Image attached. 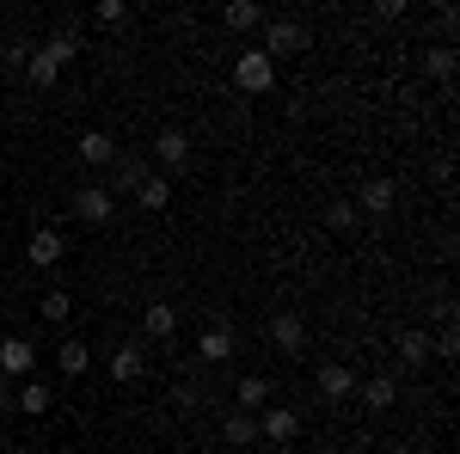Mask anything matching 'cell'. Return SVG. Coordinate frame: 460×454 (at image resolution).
Returning <instances> with one entry per match:
<instances>
[{
  "instance_id": "52a82bcc",
  "label": "cell",
  "mask_w": 460,
  "mask_h": 454,
  "mask_svg": "<svg viewBox=\"0 0 460 454\" xmlns=\"http://www.w3.org/2000/svg\"><path fill=\"white\" fill-rule=\"evenodd\" d=\"M25 258H31V271H56V264L68 258V240H62L56 227H37L31 245H25Z\"/></svg>"
},
{
  "instance_id": "d4e9b609",
  "label": "cell",
  "mask_w": 460,
  "mask_h": 454,
  "mask_svg": "<svg viewBox=\"0 0 460 454\" xmlns=\"http://www.w3.org/2000/svg\"><path fill=\"white\" fill-rule=\"evenodd\" d=\"M221 19H227V31H258V25H264V13H258L252 0H234V6H227Z\"/></svg>"
},
{
  "instance_id": "ba28073f",
  "label": "cell",
  "mask_w": 460,
  "mask_h": 454,
  "mask_svg": "<svg viewBox=\"0 0 460 454\" xmlns=\"http://www.w3.org/2000/svg\"><path fill=\"white\" fill-rule=\"evenodd\" d=\"M154 160H160L166 178L184 173V166H190V141H184V129H160V136H154Z\"/></svg>"
},
{
  "instance_id": "30bf717a",
  "label": "cell",
  "mask_w": 460,
  "mask_h": 454,
  "mask_svg": "<svg viewBox=\"0 0 460 454\" xmlns=\"http://www.w3.org/2000/svg\"><path fill=\"white\" fill-rule=\"evenodd\" d=\"M37 49H43V56H49L56 68H68V62H80V49H86V43H80V31H74V25H62L56 37H43Z\"/></svg>"
},
{
  "instance_id": "44dd1931",
  "label": "cell",
  "mask_w": 460,
  "mask_h": 454,
  "mask_svg": "<svg viewBox=\"0 0 460 454\" xmlns=\"http://www.w3.org/2000/svg\"><path fill=\"white\" fill-rule=\"evenodd\" d=\"M56 362H62V375H68V381H80V375L93 369V350L80 344V338H68V344L56 350Z\"/></svg>"
},
{
  "instance_id": "f546056e",
  "label": "cell",
  "mask_w": 460,
  "mask_h": 454,
  "mask_svg": "<svg viewBox=\"0 0 460 454\" xmlns=\"http://www.w3.org/2000/svg\"><path fill=\"white\" fill-rule=\"evenodd\" d=\"M0 412H13V381L0 375Z\"/></svg>"
},
{
  "instance_id": "4316f807",
  "label": "cell",
  "mask_w": 460,
  "mask_h": 454,
  "mask_svg": "<svg viewBox=\"0 0 460 454\" xmlns=\"http://www.w3.org/2000/svg\"><path fill=\"white\" fill-rule=\"evenodd\" d=\"M325 227H332V234H350L356 227V203H332V209H325Z\"/></svg>"
},
{
  "instance_id": "277c9868",
  "label": "cell",
  "mask_w": 460,
  "mask_h": 454,
  "mask_svg": "<svg viewBox=\"0 0 460 454\" xmlns=\"http://www.w3.org/2000/svg\"><path fill=\"white\" fill-rule=\"evenodd\" d=\"M31 369H37L31 338H0V375H6V381H31Z\"/></svg>"
},
{
  "instance_id": "f1b7e54d",
  "label": "cell",
  "mask_w": 460,
  "mask_h": 454,
  "mask_svg": "<svg viewBox=\"0 0 460 454\" xmlns=\"http://www.w3.org/2000/svg\"><path fill=\"white\" fill-rule=\"evenodd\" d=\"M123 19H129V6H123V0H105V6H99V25H123Z\"/></svg>"
},
{
  "instance_id": "8992f818",
  "label": "cell",
  "mask_w": 460,
  "mask_h": 454,
  "mask_svg": "<svg viewBox=\"0 0 460 454\" xmlns=\"http://www.w3.org/2000/svg\"><path fill=\"white\" fill-rule=\"evenodd\" d=\"M111 209H117V197H111L105 184H80V191H74V215H80V221L105 227V221H111Z\"/></svg>"
},
{
  "instance_id": "484cf974",
  "label": "cell",
  "mask_w": 460,
  "mask_h": 454,
  "mask_svg": "<svg viewBox=\"0 0 460 454\" xmlns=\"http://www.w3.org/2000/svg\"><path fill=\"white\" fill-rule=\"evenodd\" d=\"M68 314H74V295H68V289H43V319H49V325H62Z\"/></svg>"
},
{
  "instance_id": "ac0fdd59",
  "label": "cell",
  "mask_w": 460,
  "mask_h": 454,
  "mask_svg": "<svg viewBox=\"0 0 460 454\" xmlns=\"http://www.w3.org/2000/svg\"><path fill=\"white\" fill-rule=\"evenodd\" d=\"M234 399H240L234 412H252V418H258V412L270 405V381H264V375H246V381L234 387Z\"/></svg>"
},
{
  "instance_id": "3957f363",
  "label": "cell",
  "mask_w": 460,
  "mask_h": 454,
  "mask_svg": "<svg viewBox=\"0 0 460 454\" xmlns=\"http://www.w3.org/2000/svg\"><path fill=\"white\" fill-rule=\"evenodd\" d=\"M295 436H301V412H295V405H264V412H258V442H277V449H283Z\"/></svg>"
},
{
  "instance_id": "d6986e66",
  "label": "cell",
  "mask_w": 460,
  "mask_h": 454,
  "mask_svg": "<svg viewBox=\"0 0 460 454\" xmlns=\"http://www.w3.org/2000/svg\"><path fill=\"white\" fill-rule=\"evenodd\" d=\"M221 436H227L234 449H258V418H252V412H227V418H221Z\"/></svg>"
},
{
  "instance_id": "8fae6325",
  "label": "cell",
  "mask_w": 460,
  "mask_h": 454,
  "mask_svg": "<svg viewBox=\"0 0 460 454\" xmlns=\"http://www.w3.org/2000/svg\"><path fill=\"white\" fill-rule=\"evenodd\" d=\"M314 381H319V399H350L356 393V375L344 369V362H319Z\"/></svg>"
},
{
  "instance_id": "ffe728a7",
  "label": "cell",
  "mask_w": 460,
  "mask_h": 454,
  "mask_svg": "<svg viewBox=\"0 0 460 454\" xmlns=\"http://www.w3.org/2000/svg\"><path fill=\"white\" fill-rule=\"evenodd\" d=\"M25 80H31L37 93H49V86L62 80V68H56V62H49V56H43V49L31 43V56H25Z\"/></svg>"
},
{
  "instance_id": "2e32d148",
  "label": "cell",
  "mask_w": 460,
  "mask_h": 454,
  "mask_svg": "<svg viewBox=\"0 0 460 454\" xmlns=\"http://www.w3.org/2000/svg\"><path fill=\"white\" fill-rule=\"evenodd\" d=\"M142 369H147L142 344H117L111 350V381H142Z\"/></svg>"
},
{
  "instance_id": "e0dca14e",
  "label": "cell",
  "mask_w": 460,
  "mask_h": 454,
  "mask_svg": "<svg viewBox=\"0 0 460 454\" xmlns=\"http://www.w3.org/2000/svg\"><path fill=\"white\" fill-rule=\"evenodd\" d=\"M117 154H123V147H117L105 129H86V136H80V160H86V166H111Z\"/></svg>"
},
{
  "instance_id": "5bb4252c",
  "label": "cell",
  "mask_w": 460,
  "mask_h": 454,
  "mask_svg": "<svg viewBox=\"0 0 460 454\" xmlns=\"http://www.w3.org/2000/svg\"><path fill=\"white\" fill-rule=\"evenodd\" d=\"M270 344L283 350V356H295V350L307 344V325H301V314H277V319H270Z\"/></svg>"
},
{
  "instance_id": "4dcf8cb0",
  "label": "cell",
  "mask_w": 460,
  "mask_h": 454,
  "mask_svg": "<svg viewBox=\"0 0 460 454\" xmlns=\"http://www.w3.org/2000/svg\"><path fill=\"white\" fill-rule=\"evenodd\" d=\"M246 454H270V449H246Z\"/></svg>"
},
{
  "instance_id": "83f0119b",
  "label": "cell",
  "mask_w": 460,
  "mask_h": 454,
  "mask_svg": "<svg viewBox=\"0 0 460 454\" xmlns=\"http://www.w3.org/2000/svg\"><path fill=\"white\" fill-rule=\"evenodd\" d=\"M424 68L436 74V80H455V49H429V56H424Z\"/></svg>"
},
{
  "instance_id": "4fadbf2b",
  "label": "cell",
  "mask_w": 460,
  "mask_h": 454,
  "mask_svg": "<svg viewBox=\"0 0 460 454\" xmlns=\"http://www.w3.org/2000/svg\"><path fill=\"white\" fill-rule=\"evenodd\" d=\"M234 325H209V332H203V338H197V362H227V356H234Z\"/></svg>"
},
{
  "instance_id": "7402d4cb",
  "label": "cell",
  "mask_w": 460,
  "mask_h": 454,
  "mask_svg": "<svg viewBox=\"0 0 460 454\" xmlns=\"http://www.w3.org/2000/svg\"><path fill=\"white\" fill-rule=\"evenodd\" d=\"M356 393H362V399H368L375 412H387L393 399H399V381H393V375H368V381L356 387Z\"/></svg>"
},
{
  "instance_id": "7c38bea8",
  "label": "cell",
  "mask_w": 460,
  "mask_h": 454,
  "mask_svg": "<svg viewBox=\"0 0 460 454\" xmlns=\"http://www.w3.org/2000/svg\"><path fill=\"white\" fill-rule=\"evenodd\" d=\"M49 399H56V393H49V387L37 381V375H31V381H19V387H13V412H25V418H43V412H49Z\"/></svg>"
},
{
  "instance_id": "cb8c5ba5",
  "label": "cell",
  "mask_w": 460,
  "mask_h": 454,
  "mask_svg": "<svg viewBox=\"0 0 460 454\" xmlns=\"http://www.w3.org/2000/svg\"><path fill=\"white\" fill-rule=\"evenodd\" d=\"M136 203H142V209H166V203H172V178H166V173H147V184L136 191Z\"/></svg>"
},
{
  "instance_id": "9a60e30c",
  "label": "cell",
  "mask_w": 460,
  "mask_h": 454,
  "mask_svg": "<svg viewBox=\"0 0 460 454\" xmlns=\"http://www.w3.org/2000/svg\"><path fill=\"white\" fill-rule=\"evenodd\" d=\"M429 356H436V338H429V332H418V325L399 332V362H405V369H424Z\"/></svg>"
},
{
  "instance_id": "7a4b0ae2",
  "label": "cell",
  "mask_w": 460,
  "mask_h": 454,
  "mask_svg": "<svg viewBox=\"0 0 460 454\" xmlns=\"http://www.w3.org/2000/svg\"><path fill=\"white\" fill-rule=\"evenodd\" d=\"M307 49V25L301 19H264V56H301Z\"/></svg>"
},
{
  "instance_id": "9c48e42d",
  "label": "cell",
  "mask_w": 460,
  "mask_h": 454,
  "mask_svg": "<svg viewBox=\"0 0 460 454\" xmlns=\"http://www.w3.org/2000/svg\"><path fill=\"white\" fill-rule=\"evenodd\" d=\"M393 203H399V184H393V178H368L356 215H393Z\"/></svg>"
},
{
  "instance_id": "5b68a950",
  "label": "cell",
  "mask_w": 460,
  "mask_h": 454,
  "mask_svg": "<svg viewBox=\"0 0 460 454\" xmlns=\"http://www.w3.org/2000/svg\"><path fill=\"white\" fill-rule=\"evenodd\" d=\"M147 184V160L142 154H117V160H111V197H136V191H142Z\"/></svg>"
},
{
  "instance_id": "6da1fadb",
  "label": "cell",
  "mask_w": 460,
  "mask_h": 454,
  "mask_svg": "<svg viewBox=\"0 0 460 454\" xmlns=\"http://www.w3.org/2000/svg\"><path fill=\"white\" fill-rule=\"evenodd\" d=\"M234 86H240L246 99L270 93V86H277V62H270L264 49H240V62H234Z\"/></svg>"
},
{
  "instance_id": "603a6c76",
  "label": "cell",
  "mask_w": 460,
  "mask_h": 454,
  "mask_svg": "<svg viewBox=\"0 0 460 454\" xmlns=\"http://www.w3.org/2000/svg\"><path fill=\"white\" fill-rule=\"evenodd\" d=\"M142 332H147V338H172V332H178V307L154 301V307L142 314Z\"/></svg>"
}]
</instances>
